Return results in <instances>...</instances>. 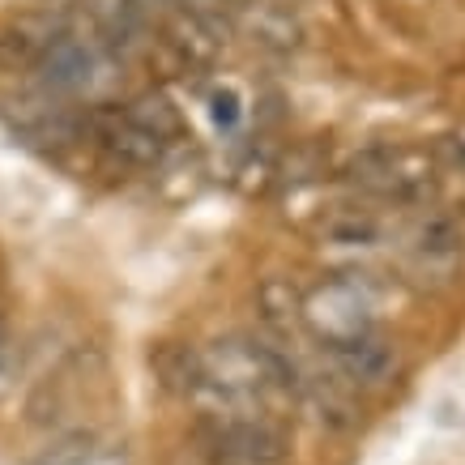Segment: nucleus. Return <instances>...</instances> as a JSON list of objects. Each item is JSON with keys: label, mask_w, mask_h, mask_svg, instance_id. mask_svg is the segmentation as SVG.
<instances>
[{"label": "nucleus", "mask_w": 465, "mask_h": 465, "mask_svg": "<svg viewBox=\"0 0 465 465\" xmlns=\"http://www.w3.org/2000/svg\"><path fill=\"white\" fill-rule=\"evenodd\" d=\"M150 367H154L158 384L175 397H197L205 393V359L183 341H158L150 351Z\"/></svg>", "instance_id": "nucleus-7"}, {"label": "nucleus", "mask_w": 465, "mask_h": 465, "mask_svg": "<svg viewBox=\"0 0 465 465\" xmlns=\"http://www.w3.org/2000/svg\"><path fill=\"white\" fill-rule=\"evenodd\" d=\"M235 115H240V99L231 94V90H223V94H213V120L223 128L235 124Z\"/></svg>", "instance_id": "nucleus-13"}, {"label": "nucleus", "mask_w": 465, "mask_h": 465, "mask_svg": "<svg viewBox=\"0 0 465 465\" xmlns=\"http://www.w3.org/2000/svg\"><path fill=\"white\" fill-rule=\"evenodd\" d=\"M94 457H99L94 431H64V436L52 440L30 465H94Z\"/></svg>", "instance_id": "nucleus-10"}, {"label": "nucleus", "mask_w": 465, "mask_h": 465, "mask_svg": "<svg viewBox=\"0 0 465 465\" xmlns=\"http://www.w3.org/2000/svg\"><path fill=\"white\" fill-rule=\"evenodd\" d=\"M35 77H39L43 94L52 99L94 94L103 82V47L94 39H82L77 30H60L35 64Z\"/></svg>", "instance_id": "nucleus-3"}, {"label": "nucleus", "mask_w": 465, "mask_h": 465, "mask_svg": "<svg viewBox=\"0 0 465 465\" xmlns=\"http://www.w3.org/2000/svg\"><path fill=\"white\" fill-rule=\"evenodd\" d=\"M137 124L150 133V137H158V142L167 145V142H175V137H183V115H180V107L167 99V94H158V90H150V94H142V99H133L124 107Z\"/></svg>", "instance_id": "nucleus-9"}, {"label": "nucleus", "mask_w": 465, "mask_h": 465, "mask_svg": "<svg viewBox=\"0 0 465 465\" xmlns=\"http://www.w3.org/2000/svg\"><path fill=\"white\" fill-rule=\"evenodd\" d=\"M299 321L308 324V333L321 341L329 354L346 351V346H354V341H363L376 333L371 303H367V295L351 282L316 286V291L299 303Z\"/></svg>", "instance_id": "nucleus-2"}, {"label": "nucleus", "mask_w": 465, "mask_h": 465, "mask_svg": "<svg viewBox=\"0 0 465 465\" xmlns=\"http://www.w3.org/2000/svg\"><path fill=\"white\" fill-rule=\"evenodd\" d=\"M85 14L107 47H133L145 30V14L137 0H85Z\"/></svg>", "instance_id": "nucleus-8"}, {"label": "nucleus", "mask_w": 465, "mask_h": 465, "mask_svg": "<svg viewBox=\"0 0 465 465\" xmlns=\"http://www.w3.org/2000/svg\"><path fill=\"white\" fill-rule=\"evenodd\" d=\"M457 243H461V235H457V226H452L449 218H431V223H423V231H419V252L423 256H452Z\"/></svg>", "instance_id": "nucleus-11"}, {"label": "nucleus", "mask_w": 465, "mask_h": 465, "mask_svg": "<svg viewBox=\"0 0 465 465\" xmlns=\"http://www.w3.org/2000/svg\"><path fill=\"white\" fill-rule=\"evenodd\" d=\"M333 363H338L341 381L351 384V389H381L389 376H393L397 367V351L389 346L384 338H363L346 346V351H333Z\"/></svg>", "instance_id": "nucleus-6"}, {"label": "nucleus", "mask_w": 465, "mask_h": 465, "mask_svg": "<svg viewBox=\"0 0 465 465\" xmlns=\"http://www.w3.org/2000/svg\"><path fill=\"white\" fill-rule=\"evenodd\" d=\"M64 26H56L52 17L26 14L0 26V73H35L39 56L47 52V43L56 39Z\"/></svg>", "instance_id": "nucleus-5"}, {"label": "nucleus", "mask_w": 465, "mask_h": 465, "mask_svg": "<svg viewBox=\"0 0 465 465\" xmlns=\"http://www.w3.org/2000/svg\"><path fill=\"white\" fill-rule=\"evenodd\" d=\"M154 5H180V0H154Z\"/></svg>", "instance_id": "nucleus-14"}, {"label": "nucleus", "mask_w": 465, "mask_h": 465, "mask_svg": "<svg viewBox=\"0 0 465 465\" xmlns=\"http://www.w3.org/2000/svg\"><path fill=\"white\" fill-rule=\"evenodd\" d=\"M193 444L205 465H282L291 457V440L282 427L240 410L201 414L193 423Z\"/></svg>", "instance_id": "nucleus-1"}, {"label": "nucleus", "mask_w": 465, "mask_h": 465, "mask_svg": "<svg viewBox=\"0 0 465 465\" xmlns=\"http://www.w3.org/2000/svg\"><path fill=\"white\" fill-rule=\"evenodd\" d=\"M82 142H94L103 154L124 167H150L163 158V142L150 137L124 107H112V103H99L82 115Z\"/></svg>", "instance_id": "nucleus-4"}, {"label": "nucleus", "mask_w": 465, "mask_h": 465, "mask_svg": "<svg viewBox=\"0 0 465 465\" xmlns=\"http://www.w3.org/2000/svg\"><path fill=\"white\" fill-rule=\"evenodd\" d=\"M14 371H17V338L9 333V324L0 321V393L9 389Z\"/></svg>", "instance_id": "nucleus-12"}]
</instances>
